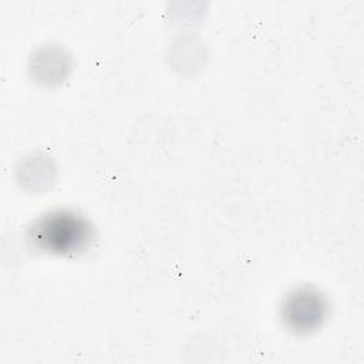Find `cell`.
Masks as SVG:
<instances>
[{
  "label": "cell",
  "instance_id": "1",
  "mask_svg": "<svg viewBox=\"0 0 364 364\" xmlns=\"http://www.w3.org/2000/svg\"><path fill=\"white\" fill-rule=\"evenodd\" d=\"M28 239L37 249L50 253H78L91 240V226L71 210H54L41 216L30 228Z\"/></svg>",
  "mask_w": 364,
  "mask_h": 364
},
{
  "label": "cell",
  "instance_id": "2",
  "mask_svg": "<svg viewBox=\"0 0 364 364\" xmlns=\"http://www.w3.org/2000/svg\"><path fill=\"white\" fill-rule=\"evenodd\" d=\"M326 314L327 301L313 286H301L293 290L282 304V318L296 333L313 331L323 323Z\"/></svg>",
  "mask_w": 364,
  "mask_h": 364
}]
</instances>
